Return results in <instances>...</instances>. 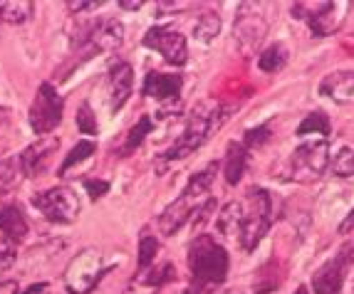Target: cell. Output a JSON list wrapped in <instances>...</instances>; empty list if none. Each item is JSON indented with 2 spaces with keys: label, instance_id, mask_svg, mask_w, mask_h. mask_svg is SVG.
I'll use <instances>...</instances> for the list:
<instances>
[{
  "label": "cell",
  "instance_id": "obj_1",
  "mask_svg": "<svg viewBox=\"0 0 354 294\" xmlns=\"http://www.w3.org/2000/svg\"><path fill=\"white\" fill-rule=\"evenodd\" d=\"M225 109L216 99H203L194 106V112L189 114V121L183 126V134L178 136V141L171 148H166L161 156V164H156V171L164 168L166 164L178 159H186L189 153H194L196 148H201L203 144L213 136V131L221 129V124L225 121Z\"/></svg>",
  "mask_w": 354,
  "mask_h": 294
},
{
  "label": "cell",
  "instance_id": "obj_2",
  "mask_svg": "<svg viewBox=\"0 0 354 294\" xmlns=\"http://www.w3.org/2000/svg\"><path fill=\"white\" fill-rule=\"evenodd\" d=\"M228 253L211 235H198L189 245L191 294H208L218 289L228 277Z\"/></svg>",
  "mask_w": 354,
  "mask_h": 294
},
{
  "label": "cell",
  "instance_id": "obj_3",
  "mask_svg": "<svg viewBox=\"0 0 354 294\" xmlns=\"http://www.w3.org/2000/svg\"><path fill=\"white\" fill-rule=\"evenodd\" d=\"M216 171H218V164L213 161V164H208L203 171L194 173L189 186L183 188V193L174 200L171 206H166V210L159 215V230L166 237L174 235L191 215H196V213L201 210V206L206 203L208 188H211L213 178H216Z\"/></svg>",
  "mask_w": 354,
  "mask_h": 294
},
{
  "label": "cell",
  "instance_id": "obj_4",
  "mask_svg": "<svg viewBox=\"0 0 354 294\" xmlns=\"http://www.w3.org/2000/svg\"><path fill=\"white\" fill-rule=\"evenodd\" d=\"M272 225V198L266 188H250L241 200V230L238 240L245 253H253Z\"/></svg>",
  "mask_w": 354,
  "mask_h": 294
},
{
  "label": "cell",
  "instance_id": "obj_5",
  "mask_svg": "<svg viewBox=\"0 0 354 294\" xmlns=\"http://www.w3.org/2000/svg\"><path fill=\"white\" fill-rule=\"evenodd\" d=\"M80 32H82V37L72 40V48L80 45V52H82L80 62L95 57V55H100V52H114V50H119L122 42H124V25L119 23L117 18L95 20V23L84 25Z\"/></svg>",
  "mask_w": 354,
  "mask_h": 294
},
{
  "label": "cell",
  "instance_id": "obj_6",
  "mask_svg": "<svg viewBox=\"0 0 354 294\" xmlns=\"http://www.w3.org/2000/svg\"><path fill=\"white\" fill-rule=\"evenodd\" d=\"M327 166H330V146H327L325 139H315V141H307L302 146H297L292 151L288 161V173H292V181H315L319 178L322 173L327 171Z\"/></svg>",
  "mask_w": 354,
  "mask_h": 294
},
{
  "label": "cell",
  "instance_id": "obj_7",
  "mask_svg": "<svg viewBox=\"0 0 354 294\" xmlns=\"http://www.w3.org/2000/svg\"><path fill=\"white\" fill-rule=\"evenodd\" d=\"M104 257L97 250H82L67 265L65 272V287L70 294H89L104 277Z\"/></svg>",
  "mask_w": 354,
  "mask_h": 294
},
{
  "label": "cell",
  "instance_id": "obj_8",
  "mask_svg": "<svg viewBox=\"0 0 354 294\" xmlns=\"http://www.w3.org/2000/svg\"><path fill=\"white\" fill-rule=\"evenodd\" d=\"M32 206L50 220V223L59 225H70L75 223V218L82 210V203L77 198V193L67 186H57V188H50L45 193L32 195Z\"/></svg>",
  "mask_w": 354,
  "mask_h": 294
},
{
  "label": "cell",
  "instance_id": "obj_9",
  "mask_svg": "<svg viewBox=\"0 0 354 294\" xmlns=\"http://www.w3.org/2000/svg\"><path fill=\"white\" fill-rule=\"evenodd\" d=\"M62 109H65V101L57 95V89L50 82H42L35 101L30 106V129L37 136H50V131L57 129L62 121Z\"/></svg>",
  "mask_w": 354,
  "mask_h": 294
},
{
  "label": "cell",
  "instance_id": "obj_10",
  "mask_svg": "<svg viewBox=\"0 0 354 294\" xmlns=\"http://www.w3.org/2000/svg\"><path fill=\"white\" fill-rule=\"evenodd\" d=\"M144 48L156 50L159 55H164V59L169 65L181 67L189 62V45H186V37L181 32H176L169 25H153L147 30V35L142 40Z\"/></svg>",
  "mask_w": 354,
  "mask_h": 294
},
{
  "label": "cell",
  "instance_id": "obj_11",
  "mask_svg": "<svg viewBox=\"0 0 354 294\" xmlns=\"http://www.w3.org/2000/svg\"><path fill=\"white\" fill-rule=\"evenodd\" d=\"M344 6H337V3H317V6H310V3H295L292 6V18H300L310 25L315 37H327L332 35L339 23H342Z\"/></svg>",
  "mask_w": 354,
  "mask_h": 294
},
{
  "label": "cell",
  "instance_id": "obj_12",
  "mask_svg": "<svg viewBox=\"0 0 354 294\" xmlns=\"http://www.w3.org/2000/svg\"><path fill=\"white\" fill-rule=\"evenodd\" d=\"M354 262L352 247H342L335 257H330L325 265L319 267L313 277V289L315 294H339L342 292V284L347 280V272Z\"/></svg>",
  "mask_w": 354,
  "mask_h": 294
},
{
  "label": "cell",
  "instance_id": "obj_13",
  "mask_svg": "<svg viewBox=\"0 0 354 294\" xmlns=\"http://www.w3.org/2000/svg\"><path fill=\"white\" fill-rule=\"evenodd\" d=\"M268 32V23L263 20L260 10L253 6V3H243L241 10H238L236 18V42L238 50H241L245 57L253 55L258 50V45L263 42Z\"/></svg>",
  "mask_w": 354,
  "mask_h": 294
},
{
  "label": "cell",
  "instance_id": "obj_14",
  "mask_svg": "<svg viewBox=\"0 0 354 294\" xmlns=\"http://www.w3.org/2000/svg\"><path fill=\"white\" fill-rule=\"evenodd\" d=\"M57 148H59L57 136H40V141L28 146L23 153H18L20 166H23V171H25V178L42 176V173L48 171V164Z\"/></svg>",
  "mask_w": 354,
  "mask_h": 294
},
{
  "label": "cell",
  "instance_id": "obj_15",
  "mask_svg": "<svg viewBox=\"0 0 354 294\" xmlns=\"http://www.w3.org/2000/svg\"><path fill=\"white\" fill-rule=\"evenodd\" d=\"M134 87V70L127 62H114L106 72V92H109V109L117 114L127 104Z\"/></svg>",
  "mask_w": 354,
  "mask_h": 294
},
{
  "label": "cell",
  "instance_id": "obj_16",
  "mask_svg": "<svg viewBox=\"0 0 354 294\" xmlns=\"http://www.w3.org/2000/svg\"><path fill=\"white\" fill-rule=\"evenodd\" d=\"M183 79L181 75H161V72H149L144 79V95L153 97L159 101H176V97L181 95Z\"/></svg>",
  "mask_w": 354,
  "mask_h": 294
},
{
  "label": "cell",
  "instance_id": "obj_17",
  "mask_svg": "<svg viewBox=\"0 0 354 294\" xmlns=\"http://www.w3.org/2000/svg\"><path fill=\"white\" fill-rule=\"evenodd\" d=\"M28 218L23 215L18 206H6L0 208V233L10 242H23L28 237Z\"/></svg>",
  "mask_w": 354,
  "mask_h": 294
},
{
  "label": "cell",
  "instance_id": "obj_18",
  "mask_svg": "<svg viewBox=\"0 0 354 294\" xmlns=\"http://www.w3.org/2000/svg\"><path fill=\"white\" fill-rule=\"evenodd\" d=\"M245 168H248V148L238 141H230L228 153H225V161H223L225 183H228V186H236L243 178V173H245Z\"/></svg>",
  "mask_w": 354,
  "mask_h": 294
},
{
  "label": "cell",
  "instance_id": "obj_19",
  "mask_svg": "<svg viewBox=\"0 0 354 294\" xmlns=\"http://www.w3.org/2000/svg\"><path fill=\"white\" fill-rule=\"evenodd\" d=\"M319 92L335 101H347L354 95V72H335L319 84Z\"/></svg>",
  "mask_w": 354,
  "mask_h": 294
},
{
  "label": "cell",
  "instance_id": "obj_20",
  "mask_svg": "<svg viewBox=\"0 0 354 294\" xmlns=\"http://www.w3.org/2000/svg\"><path fill=\"white\" fill-rule=\"evenodd\" d=\"M25 181V171L20 166L18 156H10V159L0 161V193H10Z\"/></svg>",
  "mask_w": 354,
  "mask_h": 294
},
{
  "label": "cell",
  "instance_id": "obj_21",
  "mask_svg": "<svg viewBox=\"0 0 354 294\" xmlns=\"http://www.w3.org/2000/svg\"><path fill=\"white\" fill-rule=\"evenodd\" d=\"M32 8L35 6L30 0H3L0 3V20L12 25L28 23L30 15H32Z\"/></svg>",
  "mask_w": 354,
  "mask_h": 294
},
{
  "label": "cell",
  "instance_id": "obj_22",
  "mask_svg": "<svg viewBox=\"0 0 354 294\" xmlns=\"http://www.w3.org/2000/svg\"><path fill=\"white\" fill-rule=\"evenodd\" d=\"M216 228H218V233H223L225 237H238V230H241V200H233V203H228V206L218 213Z\"/></svg>",
  "mask_w": 354,
  "mask_h": 294
},
{
  "label": "cell",
  "instance_id": "obj_23",
  "mask_svg": "<svg viewBox=\"0 0 354 294\" xmlns=\"http://www.w3.org/2000/svg\"><path fill=\"white\" fill-rule=\"evenodd\" d=\"M288 65V48L283 42H275L270 48H266L258 55V67L263 72H278Z\"/></svg>",
  "mask_w": 354,
  "mask_h": 294
},
{
  "label": "cell",
  "instance_id": "obj_24",
  "mask_svg": "<svg viewBox=\"0 0 354 294\" xmlns=\"http://www.w3.org/2000/svg\"><path fill=\"white\" fill-rule=\"evenodd\" d=\"M95 151H97V144H95V141H87V139H84V141L75 144V146H72V151L65 156V161H62V166H59L57 176H59V178H65L70 168H75L77 164H82V161H87Z\"/></svg>",
  "mask_w": 354,
  "mask_h": 294
},
{
  "label": "cell",
  "instance_id": "obj_25",
  "mask_svg": "<svg viewBox=\"0 0 354 294\" xmlns=\"http://www.w3.org/2000/svg\"><path fill=\"white\" fill-rule=\"evenodd\" d=\"M218 30H221V18L216 15L213 10H206L201 12V18H198V23L194 25V37L196 42H211L213 37L218 35Z\"/></svg>",
  "mask_w": 354,
  "mask_h": 294
},
{
  "label": "cell",
  "instance_id": "obj_26",
  "mask_svg": "<svg viewBox=\"0 0 354 294\" xmlns=\"http://www.w3.org/2000/svg\"><path fill=\"white\" fill-rule=\"evenodd\" d=\"M332 131L330 126V119H327V114L322 112H313V114H307L305 121L297 126V136H310V134H319L322 139H327Z\"/></svg>",
  "mask_w": 354,
  "mask_h": 294
},
{
  "label": "cell",
  "instance_id": "obj_27",
  "mask_svg": "<svg viewBox=\"0 0 354 294\" xmlns=\"http://www.w3.org/2000/svg\"><path fill=\"white\" fill-rule=\"evenodd\" d=\"M153 129V121L149 117H142L139 121L131 126V131L127 134V141H124V148H122V156H129L131 151H136V148L142 146L144 139H147V134H151Z\"/></svg>",
  "mask_w": 354,
  "mask_h": 294
},
{
  "label": "cell",
  "instance_id": "obj_28",
  "mask_svg": "<svg viewBox=\"0 0 354 294\" xmlns=\"http://www.w3.org/2000/svg\"><path fill=\"white\" fill-rule=\"evenodd\" d=\"M156 253H159V240L151 235H144L142 240H139V255H136V265H139V270H147V267L153 262V257H156Z\"/></svg>",
  "mask_w": 354,
  "mask_h": 294
},
{
  "label": "cell",
  "instance_id": "obj_29",
  "mask_svg": "<svg viewBox=\"0 0 354 294\" xmlns=\"http://www.w3.org/2000/svg\"><path fill=\"white\" fill-rule=\"evenodd\" d=\"M332 171L339 178L354 176V148L352 146H344L342 151L337 153L335 161H332Z\"/></svg>",
  "mask_w": 354,
  "mask_h": 294
},
{
  "label": "cell",
  "instance_id": "obj_30",
  "mask_svg": "<svg viewBox=\"0 0 354 294\" xmlns=\"http://www.w3.org/2000/svg\"><path fill=\"white\" fill-rule=\"evenodd\" d=\"M77 126H80L82 134H97V117L92 112L89 101H82L80 109H77Z\"/></svg>",
  "mask_w": 354,
  "mask_h": 294
},
{
  "label": "cell",
  "instance_id": "obj_31",
  "mask_svg": "<svg viewBox=\"0 0 354 294\" xmlns=\"http://www.w3.org/2000/svg\"><path fill=\"white\" fill-rule=\"evenodd\" d=\"M270 126L268 124H260V126H253V129L245 131V141L243 146L245 148H255V146H263L266 141H270Z\"/></svg>",
  "mask_w": 354,
  "mask_h": 294
},
{
  "label": "cell",
  "instance_id": "obj_32",
  "mask_svg": "<svg viewBox=\"0 0 354 294\" xmlns=\"http://www.w3.org/2000/svg\"><path fill=\"white\" fill-rule=\"evenodd\" d=\"M174 280H176V272H174V265H169V262H166L164 267H161V270H153L151 275H147L142 280L144 284H149V287H164L166 282H174Z\"/></svg>",
  "mask_w": 354,
  "mask_h": 294
},
{
  "label": "cell",
  "instance_id": "obj_33",
  "mask_svg": "<svg viewBox=\"0 0 354 294\" xmlns=\"http://www.w3.org/2000/svg\"><path fill=\"white\" fill-rule=\"evenodd\" d=\"M84 190L89 193L92 200H100L109 193V181H97V178H87L84 181Z\"/></svg>",
  "mask_w": 354,
  "mask_h": 294
},
{
  "label": "cell",
  "instance_id": "obj_34",
  "mask_svg": "<svg viewBox=\"0 0 354 294\" xmlns=\"http://www.w3.org/2000/svg\"><path fill=\"white\" fill-rule=\"evenodd\" d=\"M15 259H18L15 250H10V247H0V277L6 275V272H10V267L15 265Z\"/></svg>",
  "mask_w": 354,
  "mask_h": 294
},
{
  "label": "cell",
  "instance_id": "obj_35",
  "mask_svg": "<svg viewBox=\"0 0 354 294\" xmlns=\"http://www.w3.org/2000/svg\"><path fill=\"white\" fill-rule=\"evenodd\" d=\"M102 3H75V0H70V3H67V8H70L72 12H82V10H97V8H100Z\"/></svg>",
  "mask_w": 354,
  "mask_h": 294
},
{
  "label": "cell",
  "instance_id": "obj_36",
  "mask_svg": "<svg viewBox=\"0 0 354 294\" xmlns=\"http://www.w3.org/2000/svg\"><path fill=\"white\" fill-rule=\"evenodd\" d=\"M349 230H354V208H352V213H349L347 218H344V223L339 225V233H349Z\"/></svg>",
  "mask_w": 354,
  "mask_h": 294
},
{
  "label": "cell",
  "instance_id": "obj_37",
  "mask_svg": "<svg viewBox=\"0 0 354 294\" xmlns=\"http://www.w3.org/2000/svg\"><path fill=\"white\" fill-rule=\"evenodd\" d=\"M142 6H144L142 0H139V3H129V0H122V3H119V8H124V10H139Z\"/></svg>",
  "mask_w": 354,
  "mask_h": 294
},
{
  "label": "cell",
  "instance_id": "obj_38",
  "mask_svg": "<svg viewBox=\"0 0 354 294\" xmlns=\"http://www.w3.org/2000/svg\"><path fill=\"white\" fill-rule=\"evenodd\" d=\"M10 287H12L10 282H8V284H3V287H0V294H15V292H6V289H10Z\"/></svg>",
  "mask_w": 354,
  "mask_h": 294
},
{
  "label": "cell",
  "instance_id": "obj_39",
  "mask_svg": "<svg viewBox=\"0 0 354 294\" xmlns=\"http://www.w3.org/2000/svg\"><path fill=\"white\" fill-rule=\"evenodd\" d=\"M295 294H307V287H297V292Z\"/></svg>",
  "mask_w": 354,
  "mask_h": 294
},
{
  "label": "cell",
  "instance_id": "obj_40",
  "mask_svg": "<svg viewBox=\"0 0 354 294\" xmlns=\"http://www.w3.org/2000/svg\"><path fill=\"white\" fill-rule=\"evenodd\" d=\"M178 294H191V292H178Z\"/></svg>",
  "mask_w": 354,
  "mask_h": 294
}]
</instances>
